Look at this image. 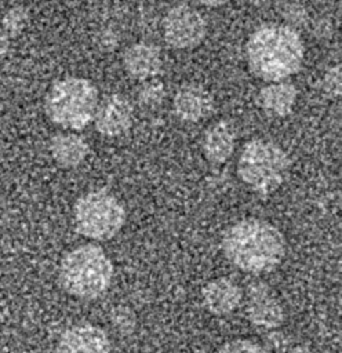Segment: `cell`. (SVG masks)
<instances>
[{
	"label": "cell",
	"instance_id": "1",
	"mask_svg": "<svg viewBox=\"0 0 342 353\" xmlns=\"http://www.w3.org/2000/svg\"><path fill=\"white\" fill-rule=\"evenodd\" d=\"M222 251L229 262L245 273H268L281 263L285 255V240L270 222L245 218L226 229Z\"/></svg>",
	"mask_w": 342,
	"mask_h": 353
},
{
	"label": "cell",
	"instance_id": "2",
	"mask_svg": "<svg viewBox=\"0 0 342 353\" xmlns=\"http://www.w3.org/2000/svg\"><path fill=\"white\" fill-rule=\"evenodd\" d=\"M245 55L252 74L265 81H279L299 72L305 58V46L294 28L266 23L250 36Z\"/></svg>",
	"mask_w": 342,
	"mask_h": 353
},
{
	"label": "cell",
	"instance_id": "3",
	"mask_svg": "<svg viewBox=\"0 0 342 353\" xmlns=\"http://www.w3.org/2000/svg\"><path fill=\"white\" fill-rule=\"evenodd\" d=\"M112 279L113 263L106 252L95 244L79 245L61 261V285L76 298H98L109 288Z\"/></svg>",
	"mask_w": 342,
	"mask_h": 353
},
{
	"label": "cell",
	"instance_id": "4",
	"mask_svg": "<svg viewBox=\"0 0 342 353\" xmlns=\"http://www.w3.org/2000/svg\"><path fill=\"white\" fill-rule=\"evenodd\" d=\"M98 102L99 92L92 81L69 76L51 85L44 99V110L54 124L77 131L94 120Z\"/></svg>",
	"mask_w": 342,
	"mask_h": 353
},
{
	"label": "cell",
	"instance_id": "5",
	"mask_svg": "<svg viewBox=\"0 0 342 353\" xmlns=\"http://www.w3.org/2000/svg\"><path fill=\"white\" fill-rule=\"evenodd\" d=\"M291 160L287 152L273 141H248L237 161L239 178L256 194L268 196L277 190L288 176Z\"/></svg>",
	"mask_w": 342,
	"mask_h": 353
},
{
	"label": "cell",
	"instance_id": "6",
	"mask_svg": "<svg viewBox=\"0 0 342 353\" xmlns=\"http://www.w3.org/2000/svg\"><path fill=\"white\" fill-rule=\"evenodd\" d=\"M73 222L81 236L105 241L114 237L124 226L125 210L112 193L91 190L76 200Z\"/></svg>",
	"mask_w": 342,
	"mask_h": 353
},
{
	"label": "cell",
	"instance_id": "7",
	"mask_svg": "<svg viewBox=\"0 0 342 353\" xmlns=\"http://www.w3.org/2000/svg\"><path fill=\"white\" fill-rule=\"evenodd\" d=\"M207 34V22L193 6L178 3L163 18V37L175 50H192L203 43Z\"/></svg>",
	"mask_w": 342,
	"mask_h": 353
},
{
	"label": "cell",
	"instance_id": "8",
	"mask_svg": "<svg viewBox=\"0 0 342 353\" xmlns=\"http://www.w3.org/2000/svg\"><path fill=\"white\" fill-rule=\"evenodd\" d=\"M245 314L252 325L265 330L277 328L284 321V309L279 298L263 283L250 284L245 299Z\"/></svg>",
	"mask_w": 342,
	"mask_h": 353
},
{
	"label": "cell",
	"instance_id": "9",
	"mask_svg": "<svg viewBox=\"0 0 342 353\" xmlns=\"http://www.w3.org/2000/svg\"><path fill=\"white\" fill-rule=\"evenodd\" d=\"M132 116L131 102L121 94H110L98 102L92 121L101 135L114 138L130 130Z\"/></svg>",
	"mask_w": 342,
	"mask_h": 353
},
{
	"label": "cell",
	"instance_id": "10",
	"mask_svg": "<svg viewBox=\"0 0 342 353\" xmlns=\"http://www.w3.org/2000/svg\"><path fill=\"white\" fill-rule=\"evenodd\" d=\"M108 334L92 324H77L66 328L58 338L55 353H110Z\"/></svg>",
	"mask_w": 342,
	"mask_h": 353
},
{
	"label": "cell",
	"instance_id": "11",
	"mask_svg": "<svg viewBox=\"0 0 342 353\" xmlns=\"http://www.w3.org/2000/svg\"><path fill=\"white\" fill-rule=\"evenodd\" d=\"M174 114L185 123H197L207 119L214 110V98L201 84L185 83L172 98Z\"/></svg>",
	"mask_w": 342,
	"mask_h": 353
},
{
	"label": "cell",
	"instance_id": "12",
	"mask_svg": "<svg viewBox=\"0 0 342 353\" xmlns=\"http://www.w3.org/2000/svg\"><path fill=\"white\" fill-rule=\"evenodd\" d=\"M123 66L127 74L135 80L154 79L163 68L161 51L149 41L134 43L123 55Z\"/></svg>",
	"mask_w": 342,
	"mask_h": 353
},
{
	"label": "cell",
	"instance_id": "13",
	"mask_svg": "<svg viewBox=\"0 0 342 353\" xmlns=\"http://www.w3.org/2000/svg\"><path fill=\"white\" fill-rule=\"evenodd\" d=\"M201 299L204 307L215 316L233 313L241 302L240 287L228 277H218L208 281L203 291Z\"/></svg>",
	"mask_w": 342,
	"mask_h": 353
},
{
	"label": "cell",
	"instance_id": "14",
	"mask_svg": "<svg viewBox=\"0 0 342 353\" xmlns=\"http://www.w3.org/2000/svg\"><path fill=\"white\" fill-rule=\"evenodd\" d=\"M236 130L228 120H219L210 125L203 137V154L214 164L225 163L234 150Z\"/></svg>",
	"mask_w": 342,
	"mask_h": 353
},
{
	"label": "cell",
	"instance_id": "15",
	"mask_svg": "<svg viewBox=\"0 0 342 353\" xmlns=\"http://www.w3.org/2000/svg\"><path fill=\"white\" fill-rule=\"evenodd\" d=\"M296 98L298 90L295 84L279 80L263 85L256 95V102L266 113L274 117H285L292 112Z\"/></svg>",
	"mask_w": 342,
	"mask_h": 353
},
{
	"label": "cell",
	"instance_id": "16",
	"mask_svg": "<svg viewBox=\"0 0 342 353\" xmlns=\"http://www.w3.org/2000/svg\"><path fill=\"white\" fill-rule=\"evenodd\" d=\"M90 146L84 137L74 132L55 134L50 141V153L62 168H74L88 156Z\"/></svg>",
	"mask_w": 342,
	"mask_h": 353
},
{
	"label": "cell",
	"instance_id": "17",
	"mask_svg": "<svg viewBox=\"0 0 342 353\" xmlns=\"http://www.w3.org/2000/svg\"><path fill=\"white\" fill-rule=\"evenodd\" d=\"M29 22V11L23 6H14L6 11L1 19V29L10 37H15L23 32Z\"/></svg>",
	"mask_w": 342,
	"mask_h": 353
},
{
	"label": "cell",
	"instance_id": "18",
	"mask_svg": "<svg viewBox=\"0 0 342 353\" xmlns=\"http://www.w3.org/2000/svg\"><path fill=\"white\" fill-rule=\"evenodd\" d=\"M165 87L160 80L149 79L142 81L141 87L138 88L137 98L142 106L146 108H156L163 103L165 98Z\"/></svg>",
	"mask_w": 342,
	"mask_h": 353
},
{
	"label": "cell",
	"instance_id": "19",
	"mask_svg": "<svg viewBox=\"0 0 342 353\" xmlns=\"http://www.w3.org/2000/svg\"><path fill=\"white\" fill-rule=\"evenodd\" d=\"M214 353H270V352L254 341L233 339L219 346Z\"/></svg>",
	"mask_w": 342,
	"mask_h": 353
},
{
	"label": "cell",
	"instance_id": "20",
	"mask_svg": "<svg viewBox=\"0 0 342 353\" xmlns=\"http://www.w3.org/2000/svg\"><path fill=\"white\" fill-rule=\"evenodd\" d=\"M341 66L336 63L334 66H330L325 73L323 74L321 80V87L323 91L330 97V98H338L341 95V87H342V80H341Z\"/></svg>",
	"mask_w": 342,
	"mask_h": 353
},
{
	"label": "cell",
	"instance_id": "21",
	"mask_svg": "<svg viewBox=\"0 0 342 353\" xmlns=\"http://www.w3.org/2000/svg\"><path fill=\"white\" fill-rule=\"evenodd\" d=\"M8 47H10L8 36H7V34H6V32L0 28V61L7 55V52H8Z\"/></svg>",
	"mask_w": 342,
	"mask_h": 353
},
{
	"label": "cell",
	"instance_id": "22",
	"mask_svg": "<svg viewBox=\"0 0 342 353\" xmlns=\"http://www.w3.org/2000/svg\"><path fill=\"white\" fill-rule=\"evenodd\" d=\"M200 4H203L204 7H210V8H217L223 6L225 3H228V0H197Z\"/></svg>",
	"mask_w": 342,
	"mask_h": 353
},
{
	"label": "cell",
	"instance_id": "23",
	"mask_svg": "<svg viewBox=\"0 0 342 353\" xmlns=\"http://www.w3.org/2000/svg\"><path fill=\"white\" fill-rule=\"evenodd\" d=\"M288 353H313L308 346L305 345H298V346H294L288 350Z\"/></svg>",
	"mask_w": 342,
	"mask_h": 353
},
{
	"label": "cell",
	"instance_id": "24",
	"mask_svg": "<svg viewBox=\"0 0 342 353\" xmlns=\"http://www.w3.org/2000/svg\"><path fill=\"white\" fill-rule=\"evenodd\" d=\"M245 1L252 4V6H263V4H268V3H270L273 0H245Z\"/></svg>",
	"mask_w": 342,
	"mask_h": 353
}]
</instances>
